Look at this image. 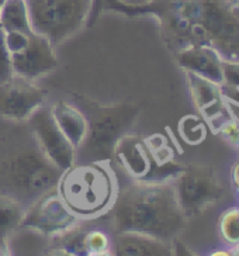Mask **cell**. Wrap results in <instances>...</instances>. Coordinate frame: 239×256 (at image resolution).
Returning <instances> with one entry per match:
<instances>
[{
	"label": "cell",
	"instance_id": "obj_15",
	"mask_svg": "<svg viewBox=\"0 0 239 256\" xmlns=\"http://www.w3.org/2000/svg\"><path fill=\"white\" fill-rule=\"evenodd\" d=\"M186 79L193 103L202 116L216 117L218 113H221L224 106L222 104L224 96L220 84L192 72H186Z\"/></svg>",
	"mask_w": 239,
	"mask_h": 256
},
{
	"label": "cell",
	"instance_id": "obj_3",
	"mask_svg": "<svg viewBox=\"0 0 239 256\" xmlns=\"http://www.w3.org/2000/svg\"><path fill=\"white\" fill-rule=\"evenodd\" d=\"M118 179L112 160L76 162L64 170L56 192L80 221L104 217L118 193Z\"/></svg>",
	"mask_w": 239,
	"mask_h": 256
},
{
	"label": "cell",
	"instance_id": "obj_18",
	"mask_svg": "<svg viewBox=\"0 0 239 256\" xmlns=\"http://www.w3.org/2000/svg\"><path fill=\"white\" fill-rule=\"evenodd\" d=\"M0 27L3 31L30 30V20L24 0H6L0 12Z\"/></svg>",
	"mask_w": 239,
	"mask_h": 256
},
{
	"label": "cell",
	"instance_id": "obj_5",
	"mask_svg": "<svg viewBox=\"0 0 239 256\" xmlns=\"http://www.w3.org/2000/svg\"><path fill=\"white\" fill-rule=\"evenodd\" d=\"M32 31L55 48L89 26L94 0H24Z\"/></svg>",
	"mask_w": 239,
	"mask_h": 256
},
{
	"label": "cell",
	"instance_id": "obj_25",
	"mask_svg": "<svg viewBox=\"0 0 239 256\" xmlns=\"http://www.w3.org/2000/svg\"><path fill=\"white\" fill-rule=\"evenodd\" d=\"M4 3H6V0H0V12H2L3 6H4Z\"/></svg>",
	"mask_w": 239,
	"mask_h": 256
},
{
	"label": "cell",
	"instance_id": "obj_12",
	"mask_svg": "<svg viewBox=\"0 0 239 256\" xmlns=\"http://www.w3.org/2000/svg\"><path fill=\"white\" fill-rule=\"evenodd\" d=\"M79 226L51 238L56 244L54 250H65V255H112V238L107 232L98 228L80 230Z\"/></svg>",
	"mask_w": 239,
	"mask_h": 256
},
{
	"label": "cell",
	"instance_id": "obj_8",
	"mask_svg": "<svg viewBox=\"0 0 239 256\" xmlns=\"http://www.w3.org/2000/svg\"><path fill=\"white\" fill-rule=\"evenodd\" d=\"M82 221L66 207L56 190L46 193L26 208L20 230L34 231L46 238L74 230Z\"/></svg>",
	"mask_w": 239,
	"mask_h": 256
},
{
	"label": "cell",
	"instance_id": "obj_7",
	"mask_svg": "<svg viewBox=\"0 0 239 256\" xmlns=\"http://www.w3.org/2000/svg\"><path fill=\"white\" fill-rule=\"evenodd\" d=\"M173 182L179 203L187 218L216 206L225 196V188L216 170L207 165L182 168Z\"/></svg>",
	"mask_w": 239,
	"mask_h": 256
},
{
	"label": "cell",
	"instance_id": "obj_26",
	"mask_svg": "<svg viewBox=\"0 0 239 256\" xmlns=\"http://www.w3.org/2000/svg\"><path fill=\"white\" fill-rule=\"evenodd\" d=\"M238 208H239V206H238Z\"/></svg>",
	"mask_w": 239,
	"mask_h": 256
},
{
	"label": "cell",
	"instance_id": "obj_20",
	"mask_svg": "<svg viewBox=\"0 0 239 256\" xmlns=\"http://www.w3.org/2000/svg\"><path fill=\"white\" fill-rule=\"evenodd\" d=\"M180 131L184 136V140L188 142L194 144L200 142L204 136V126L202 124V121L197 120L196 117H188L184 118L182 126H180Z\"/></svg>",
	"mask_w": 239,
	"mask_h": 256
},
{
	"label": "cell",
	"instance_id": "obj_1",
	"mask_svg": "<svg viewBox=\"0 0 239 256\" xmlns=\"http://www.w3.org/2000/svg\"><path fill=\"white\" fill-rule=\"evenodd\" d=\"M116 232H138L173 242L186 228L187 216L178 198L173 179H132L118 188L110 211Z\"/></svg>",
	"mask_w": 239,
	"mask_h": 256
},
{
	"label": "cell",
	"instance_id": "obj_10",
	"mask_svg": "<svg viewBox=\"0 0 239 256\" xmlns=\"http://www.w3.org/2000/svg\"><path fill=\"white\" fill-rule=\"evenodd\" d=\"M48 92L36 82L13 75L0 82V117L13 122H24L46 103Z\"/></svg>",
	"mask_w": 239,
	"mask_h": 256
},
{
	"label": "cell",
	"instance_id": "obj_11",
	"mask_svg": "<svg viewBox=\"0 0 239 256\" xmlns=\"http://www.w3.org/2000/svg\"><path fill=\"white\" fill-rule=\"evenodd\" d=\"M120 165V168L131 178L138 180H164L173 179L156 165L152 158L146 140L142 136L126 134L120 140L114 152L112 159Z\"/></svg>",
	"mask_w": 239,
	"mask_h": 256
},
{
	"label": "cell",
	"instance_id": "obj_19",
	"mask_svg": "<svg viewBox=\"0 0 239 256\" xmlns=\"http://www.w3.org/2000/svg\"><path fill=\"white\" fill-rule=\"evenodd\" d=\"M220 235L225 244H228L231 248L239 245V208L238 206L231 207L222 212L220 222Z\"/></svg>",
	"mask_w": 239,
	"mask_h": 256
},
{
	"label": "cell",
	"instance_id": "obj_13",
	"mask_svg": "<svg viewBox=\"0 0 239 256\" xmlns=\"http://www.w3.org/2000/svg\"><path fill=\"white\" fill-rule=\"evenodd\" d=\"M112 255L169 256L174 255L173 242L138 232H116L112 240Z\"/></svg>",
	"mask_w": 239,
	"mask_h": 256
},
{
	"label": "cell",
	"instance_id": "obj_14",
	"mask_svg": "<svg viewBox=\"0 0 239 256\" xmlns=\"http://www.w3.org/2000/svg\"><path fill=\"white\" fill-rule=\"evenodd\" d=\"M178 62L184 72H192L206 78L211 82L222 84L224 83V60H220L217 54L210 48L188 46L182 50L178 55Z\"/></svg>",
	"mask_w": 239,
	"mask_h": 256
},
{
	"label": "cell",
	"instance_id": "obj_24",
	"mask_svg": "<svg viewBox=\"0 0 239 256\" xmlns=\"http://www.w3.org/2000/svg\"><path fill=\"white\" fill-rule=\"evenodd\" d=\"M231 176H232V184H234V188H235V192L238 193V196H239V159L235 162V164H234V166H232Z\"/></svg>",
	"mask_w": 239,
	"mask_h": 256
},
{
	"label": "cell",
	"instance_id": "obj_16",
	"mask_svg": "<svg viewBox=\"0 0 239 256\" xmlns=\"http://www.w3.org/2000/svg\"><path fill=\"white\" fill-rule=\"evenodd\" d=\"M51 112L62 132L78 150L88 136L86 116L78 106L70 104L65 100H60L51 106Z\"/></svg>",
	"mask_w": 239,
	"mask_h": 256
},
{
	"label": "cell",
	"instance_id": "obj_9",
	"mask_svg": "<svg viewBox=\"0 0 239 256\" xmlns=\"http://www.w3.org/2000/svg\"><path fill=\"white\" fill-rule=\"evenodd\" d=\"M26 122L37 138L46 158L62 172L76 164V148L56 124L51 106L45 104L40 107Z\"/></svg>",
	"mask_w": 239,
	"mask_h": 256
},
{
	"label": "cell",
	"instance_id": "obj_22",
	"mask_svg": "<svg viewBox=\"0 0 239 256\" xmlns=\"http://www.w3.org/2000/svg\"><path fill=\"white\" fill-rule=\"evenodd\" d=\"M127 3H124L122 0H94L93 3V12H92V17H90V23H94V20L103 12H118V13H124Z\"/></svg>",
	"mask_w": 239,
	"mask_h": 256
},
{
	"label": "cell",
	"instance_id": "obj_23",
	"mask_svg": "<svg viewBox=\"0 0 239 256\" xmlns=\"http://www.w3.org/2000/svg\"><path fill=\"white\" fill-rule=\"evenodd\" d=\"M224 83L239 89V64L224 62Z\"/></svg>",
	"mask_w": 239,
	"mask_h": 256
},
{
	"label": "cell",
	"instance_id": "obj_2",
	"mask_svg": "<svg viewBox=\"0 0 239 256\" xmlns=\"http://www.w3.org/2000/svg\"><path fill=\"white\" fill-rule=\"evenodd\" d=\"M62 170L46 158L28 124L14 122L0 136V196L30 207L56 190Z\"/></svg>",
	"mask_w": 239,
	"mask_h": 256
},
{
	"label": "cell",
	"instance_id": "obj_21",
	"mask_svg": "<svg viewBox=\"0 0 239 256\" xmlns=\"http://www.w3.org/2000/svg\"><path fill=\"white\" fill-rule=\"evenodd\" d=\"M220 134L234 150L239 151V121L226 118L220 124Z\"/></svg>",
	"mask_w": 239,
	"mask_h": 256
},
{
	"label": "cell",
	"instance_id": "obj_4",
	"mask_svg": "<svg viewBox=\"0 0 239 256\" xmlns=\"http://www.w3.org/2000/svg\"><path fill=\"white\" fill-rule=\"evenodd\" d=\"M75 104L88 120V136L76 150V162L112 160L117 142L131 131L138 118V106L102 104L83 94H75Z\"/></svg>",
	"mask_w": 239,
	"mask_h": 256
},
{
	"label": "cell",
	"instance_id": "obj_6",
	"mask_svg": "<svg viewBox=\"0 0 239 256\" xmlns=\"http://www.w3.org/2000/svg\"><path fill=\"white\" fill-rule=\"evenodd\" d=\"M13 74L36 82L58 68L56 48L36 31H4Z\"/></svg>",
	"mask_w": 239,
	"mask_h": 256
},
{
	"label": "cell",
	"instance_id": "obj_17",
	"mask_svg": "<svg viewBox=\"0 0 239 256\" xmlns=\"http://www.w3.org/2000/svg\"><path fill=\"white\" fill-rule=\"evenodd\" d=\"M26 208L13 198L0 196V255H12V240L20 230Z\"/></svg>",
	"mask_w": 239,
	"mask_h": 256
}]
</instances>
